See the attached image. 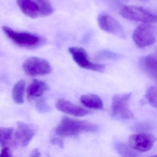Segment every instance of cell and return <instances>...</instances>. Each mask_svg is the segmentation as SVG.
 Listing matches in <instances>:
<instances>
[{
    "label": "cell",
    "mask_w": 157,
    "mask_h": 157,
    "mask_svg": "<svg viewBox=\"0 0 157 157\" xmlns=\"http://www.w3.org/2000/svg\"><path fill=\"white\" fill-rule=\"evenodd\" d=\"M97 129L96 124L65 116L56 128L55 133L61 136L75 137L83 133L96 131Z\"/></svg>",
    "instance_id": "obj_1"
},
{
    "label": "cell",
    "mask_w": 157,
    "mask_h": 157,
    "mask_svg": "<svg viewBox=\"0 0 157 157\" xmlns=\"http://www.w3.org/2000/svg\"><path fill=\"white\" fill-rule=\"evenodd\" d=\"M19 8L25 15L32 18L48 16L53 12V7L46 0H17Z\"/></svg>",
    "instance_id": "obj_2"
},
{
    "label": "cell",
    "mask_w": 157,
    "mask_h": 157,
    "mask_svg": "<svg viewBox=\"0 0 157 157\" xmlns=\"http://www.w3.org/2000/svg\"><path fill=\"white\" fill-rule=\"evenodd\" d=\"M6 36L17 45L26 48H34L43 43L44 39L39 36L28 33L17 32L6 26L2 27Z\"/></svg>",
    "instance_id": "obj_3"
},
{
    "label": "cell",
    "mask_w": 157,
    "mask_h": 157,
    "mask_svg": "<svg viewBox=\"0 0 157 157\" xmlns=\"http://www.w3.org/2000/svg\"><path fill=\"white\" fill-rule=\"evenodd\" d=\"M120 12L123 17L129 20L147 24L157 22V14L141 6H123L121 8Z\"/></svg>",
    "instance_id": "obj_4"
},
{
    "label": "cell",
    "mask_w": 157,
    "mask_h": 157,
    "mask_svg": "<svg viewBox=\"0 0 157 157\" xmlns=\"http://www.w3.org/2000/svg\"><path fill=\"white\" fill-rule=\"evenodd\" d=\"M132 38L136 46L144 48L155 43L157 39V28L152 24L143 23L134 30Z\"/></svg>",
    "instance_id": "obj_5"
},
{
    "label": "cell",
    "mask_w": 157,
    "mask_h": 157,
    "mask_svg": "<svg viewBox=\"0 0 157 157\" xmlns=\"http://www.w3.org/2000/svg\"><path fill=\"white\" fill-rule=\"evenodd\" d=\"M132 93L115 95L112 101L111 113L113 117L121 120H131L134 117L129 108Z\"/></svg>",
    "instance_id": "obj_6"
},
{
    "label": "cell",
    "mask_w": 157,
    "mask_h": 157,
    "mask_svg": "<svg viewBox=\"0 0 157 157\" xmlns=\"http://www.w3.org/2000/svg\"><path fill=\"white\" fill-rule=\"evenodd\" d=\"M25 73L29 76L48 74L52 71L49 63L45 59L37 57H31L27 59L23 65Z\"/></svg>",
    "instance_id": "obj_7"
},
{
    "label": "cell",
    "mask_w": 157,
    "mask_h": 157,
    "mask_svg": "<svg viewBox=\"0 0 157 157\" xmlns=\"http://www.w3.org/2000/svg\"><path fill=\"white\" fill-rule=\"evenodd\" d=\"M69 51L75 61L81 68L98 72H103L105 70L104 65L94 63L90 61L87 53L83 48L70 47Z\"/></svg>",
    "instance_id": "obj_8"
},
{
    "label": "cell",
    "mask_w": 157,
    "mask_h": 157,
    "mask_svg": "<svg viewBox=\"0 0 157 157\" xmlns=\"http://www.w3.org/2000/svg\"><path fill=\"white\" fill-rule=\"evenodd\" d=\"M154 135L146 133L134 134L128 138L129 146L136 152H146L150 150L156 142Z\"/></svg>",
    "instance_id": "obj_9"
},
{
    "label": "cell",
    "mask_w": 157,
    "mask_h": 157,
    "mask_svg": "<svg viewBox=\"0 0 157 157\" xmlns=\"http://www.w3.org/2000/svg\"><path fill=\"white\" fill-rule=\"evenodd\" d=\"M98 20L99 26L102 30L114 35L121 32V24L113 17L107 14H101L98 17Z\"/></svg>",
    "instance_id": "obj_10"
},
{
    "label": "cell",
    "mask_w": 157,
    "mask_h": 157,
    "mask_svg": "<svg viewBox=\"0 0 157 157\" xmlns=\"http://www.w3.org/2000/svg\"><path fill=\"white\" fill-rule=\"evenodd\" d=\"M56 107L62 112L76 117H82L90 113L87 110L64 99L59 100L56 102Z\"/></svg>",
    "instance_id": "obj_11"
},
{
    "label": "cell",
    "mask_w": 157,
    "mask_h": 157,
    "mask_svg": "<svg viewBox=\"0 0 157 157\" xmlns=\"http://www.w3.org/2000/svg\"><path fill=\"white\" fill-rule=\"evenodd\" d=\"M35 135L33 130L26 124L19 122L15 132V138L21 146H27Z\"/></svg>",
    "instance_id": "obj_12"
},
{
    "label": "cell",
    "mask_w": 157,
    "mask_h": 157,
    "mask_svg": "<svg viewBox=\"0 0 157 157\" xmlns=\"http://www.w3.org/2000/svg\"><path fill=\"white\" fill-rule=\"evenodd\" d=\"M141 64L143 69L157 81V54L151 53L143 57L141 60Z\"/></svg>",
    "instance_id": "obj_13"
},
{
    "label": "cell",
    "mask_w": 157,
    "mask_h": 157,
    "mask_svg": "<svg viewBox=\"0 0 157 157\" xmlns=\"http://www.w3.org/2000/svg\"><path fill=\"white\" fill-rule=\"evenodd\" d=\"M48 88V85L45 82L35 79L28 87L27 92L29 97H39L42 96Z\"/></svg>",
    "instance_id": "obj_14"
},
{
    "label": "cell",
    "mask_w": 157,
    "mask_h": 157,
    "mask_svg": "<svg viewBox=\"0 0 157 157\" xmlns=\"http://www.w3.org/2000/svg\"><path fill=\"white\" fill-rule=\"evenodd\" d=\"M81 103L89 108L102 109L103 104L100 97L94 94L83 95L80 98Z\"/></svg>",
    "instance_id": "obj_15"
},
{
    "label": "cell",
    "mask_w": 157,
    "mask_h": 157,
    "mask_svg": "<svg viewBox=\"0 0 157 157\" xmlns=\"http://www.w3.org/2000/svg\"><path fill=\"white\" fill-rule=\"evenodd\" d=\"M25 87V82L20 80L14 86L12 91V97L14 101L17 104L24 103V94Z\"/></svg>",
    "instance_id": "obj_16"
},
{
    "label": "cell",
    "mask_w": 157,
    "mask_h": 157,
    "mask_svg": "<svg viewBox=\"0 0 157 157\" xmlns=\"http://www.w3.org/2000/svg\"><path fill=\"white\" fill-rule=\"evenodd\" d=\"M115 147L118 153L122 156L137 157L139 156L136 151L123 143L117 142L115 143Z\"/></svg>",
    "instance_id": "obj_17"
},
{
    "label": "cell",
    "mask_w": 157,
    "mask_h": 157,
    "mask_svg": "<svg viewBox=\"0 0 157 157\" xmlns=\"http://www.w3.org/2000/svg\"><path fill=\"white\" fill-rule=\"evenodd\" d=\"M13 132L12 128L0 127V145L5 146L11 140Z\"/></svg>",
    "instance_id": "obj_18"
},
{
    "label": "cell",
    "mask_w": 157,
    "mask_h": 157,
    "mask_svg": "<svg viewBox=\"0 0 157 157\" xmlns=\"http://www.w3.org/2000/svg\"><path fill=\"white\" fill-rule=\"evenodd\" d=\"M146 98L152 107L157 108V87L151 86L147 90Z\"/></svg>",
    "instance_id": "obj_19"
},
{
    "label": "cell",
    "mask_w": 157,
    "mask_h": 157,
    "mask_svg": "<svg viewBox=\"0 0 157 157\" xmlns=\"http://www.w3.org/2000/svg\"><path fill=\"white\" fill-rule=\"evenodd\" d=\"M151 128V125L147 123H143L138 124H136L134 127L135 131L137 132H143L147 131H149Z\"/></svg>",
    "instance_id": "obj_20"
},
{
    "label": "cell",
    "mask_w": 157,
    "mask_h": 157,
    "mask_svg": "<svg viewBox=\"0 0 157 157\" xmlns=\"http://www.w3.org/2000/svg\"><path fill=\"white\" fill-rule=\"evenodd\" d=\"M37 109L41 112H47L49 109L48 106L44 99L40 100L37 102Z\"/></svg>",
    "instance_id": "obj_21"
},
{
    "label": "cell",
    "mask_w": 157,
    "mask_h": 157,
    "mask_svg": "<svg viewBox=\"0 0 157 157\" xmlns=\"http://www.w3.org/2000/svg\"><path fill=\"white\" fill-rule=\"evenodd\" d=\"M12 152L8 147H4L0 153V157H13Z\"/></svg>",
    "instance_id": "obj_22"
},
{
    "label": "cell",
    "mask_w": 157,
    "mask_h": 157,
    "mask_svg": "<svg viewBox=\"0 0 157 157\" xmlns=\"http://www.w3.org/2000/svg\"><path fill=\"white\" fill-rule=\"evenodd\" d=\"M51 143L52 144L55 145H57L59 147H60L63 148L64 147V143L62 140L59 138H52L51 140Z\"/></svg>",
    "instance_id": "obj_23"
},
{
    "label": "cell",
    "mask_w": 157,
    "mask_h": 157,
    "mask_svg": "<svg viewBox=\"0 0 157 157\" xmlns=\"http://www.w3.org/2000/svg\"><path fill=\"white\" fill-rule=\"evenodd\" d=\"M40 154L39 151L37 148L34 149L32 153H31L30 156L33 157H40Z\"/></svg>",
    "instance_id": "obj_24"
},
{
    "label": "cell",
    "mask_w": 157,
    "mask_h": 157,
    "mask_svg": "<svg viewBox=\"0 0 157 157\" xmlns=\"http://www.w3.org/2000/svg\"><path fill=\"white\" fill-rule=\"evenodd\" d=\"M139 1H142V2H147V1H149V0H139Z\"/></svg>",
    "instance_id": "obj_25"
},
{
    "label": "cell",
    "mask_w": 157,
    "mask_h": 157,
    "mask_svg": "<svg viewBox=\"0 0 157 157\" xmlns=\"http://www.w3.org/2000/svg\"><path fill=\"white\" fill-rule=\"evenodd\" d=\"M156 54L157 55V49H156Z\"/></svg>",
    "instance_id": "obj_26"
}]
</instances>
